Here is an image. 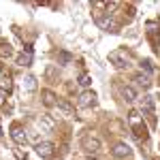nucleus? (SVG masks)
Here are the masks:
<instances>
[{"instance_id":"obj_1","label":"nucleus","mask_w":160,"mask_h":160,"mask_svg":"<svg viewBox=\"0 0 160 160\" xmlns=\"http://www.w3.org/2000/svg\"><path fill=\"white\" fill-rule=\"evenodd\" d=\"M94 19H96V24L98 28L102 30H107V32H118V24H115V19L111 17V15H102V13H94Z\"/></svg>"},{"instance_id":"obj_14","label":"nucleus","mask_w":160,"mask_h":160,"mask_svg":"<svg viewBox=\"0 0 160 160\" xmlns=\"http://www.w3.org/2000/svg\"><path fill=\"white\" fill-rule=\"evenodd\" d=\"M43 102H45L47 107H53L58 100H56V96H53V92H49V90H43Z\"/></svg>"},{"instance_id":"obj_25","label":"nucleus","mask_w":160,"mask_h":160,"mask_svg":"<svg viewBox=\"0 0 160 160\" xmlns=\"http://www.w3.org/2000/svg\"><path fill=\"white\" fill-rule=\"evenodd\" d=\"M0 77H2V75H0Z\"/></svg>"},{"instance_id":"obj_20","label":"nucleus","mask_w":160,"mask_h":160,"mask_svg":"<svg viewBox=\"0 0 160 160\" xmlns=\"http://www.w3.org/2000/svg\"><path fill=\"white\" fill-rule=\"evenodd\" d=\"M141 68H145V73H152V71H154V66H152V62H149V60H143V62H141Z\"/></svg>"},{"instance_id":"obj_4","label":"nucleus","mask_w":160,"mask_h":160,"mask_svg":"<svg viewBox=\"0 0 160 160\" xmlns=\"http://www.w3.org/2000/svg\"><path fill=\"white\" fill-rule=\"evenodd\" d=\"M34 152H37L41 158H51V156H53V143H49V141H41V143H37Z\"/></svg>"},{"instance_id":"obj_10","label":"nucleus","mask_w":160,"mask_h":160,"mask_svg":"<svg viewBox=\"0 0 160 160\" xmlns=\"http://www.w3.org/2000/svg\"><path fill=\"white\" fill-rule=\"evenodd\" d=\"M17 62H19V66H30V64H32V47H30V45L26 47V53H22Z\"/></svg>"},{"instance_id":"obj_18","label":"nucleus","mask_w":160,"mask_h":160,"mask_svg":"<svg viewBox=\"0 0 160 160\" xmlns=\"http://www.w3.org/2000/svg\"><path fill=\"white\" fill-rule=\"evenodd\" d=\"M24 88L32 92V90L37 88V79H34V77H26V79H24Z\"/></svg>"},{"instance_id":"obj_9","label":"nucleus","mask_w":160,"mask_h":160,"mask_svg":"<svg viewBox=\"0 0 160 160\" xmlns=\"http://www.w3.org/2000/svg\"><path fill=\"white\" fill-rule=\"evenodd\" d=\"M0 92H4V94L13 92V79H11V75H2V77H0Z\"/></svg>"},{"instance_id":"obj_15","label":"nucleus","mask_w":160,"mask_h":160,"mask_svg":"<svg viewBox=\"0 0 160 160\" xmlns=\"http://www.w3.org/2000/svg\"><path fill=\"white\" fill-rule=\"evenodd\" d=\"M122 96L128 100V102H132V100L137 98V92H135L130 86H124V88H122Z\"/></svg>"},{"instance_id":"obj_24","label":"nucleus","mask_w":160,"mask_h":160,"mask_svg":"<svg viewBox=\"0 0 160 160\" xmlns=\"http://www.w3.org/2000/svg\"><path fill=\"white\" fill-rule=\"evenodd\" d=\"M0 137H2V128H0Z\"/></svg>"},{"instance_id":"obj_19","label":"nucleus","mask_w":160,"mask_h":160,"mask_svg":"<svg viewBox=\"0 0 160 160\" xmlns=\"http://www.w3.org/2000/svg\"><path fill=\"white\" fill-rule=\"evenodd\" d=\"M79 83H81L83 88H86V86H90V83H92V77H90L88 73H83L81 77H79Z\"/></svg>"},{"instance_id":"obj_11","label":"nucleus","mask_w":160,"mask_h":160,"mask_svg":"<svg viewBox=\"0 0 160 160\" xmlns=\"http://www.w3.org/2000/svg\"><path fill=\"white\" fill-rule=\"evenodd\" d=\"M141 111L143 113H154V98L152 96H143L141 98Z\"/></svg>"},{"instance_id":"obj_22","label":"nucleus","mask_w":160,"mask_h":160,"mask_svg":"<svg viewBox=\"0 0 160 160\" xmlns=\"http://www.w3.org/2000/svg\"><path fill=\"white\" fill-rule=\"evenodd\" d=\"M15 156H17L19 160H28V156H26V154H22L19 149H15Z\"/></svg>"},{"instance_id":"obj_3","label":"nucleus","mask_w":160,"mask_h":160,"mask_svg":"<svg viewBox=\"0 0 160 160\" xmlns=\"http://www.w3.org/2000/svg\"><path fill=\"white\" fill-rule=\"evenodd\" d=\"M109 62H113V66H118V68H124V66H128V53L126 51H111L109 53Z\"/></svg>"},{"instance_id":"obj_16","label":"nucleus","mask_w":160,"mask_h":160,"mask_svg":"<svg viewBox=\"0 0 160 160\" xmlns=\"http://www.w3.org/2000/svg\"><path fill=\"white\" fill-rule=\"evenodd\" d=\"M56 105H58V107L64 111V115H73V107H71V105H68L64 98H58V102H56Z\"/></svg>"},{"instance_id":"obj_5","label":"nucleus","mask_w":160,"mask_h":160,"mask_svg":"<svg viewBox=\"0 0 160 160\" xmlns=\"http://www.w3.org/2000/svg\"><path fill=\"white\" fill-rule=\"evenodd\" d=\"M96 105V94L94 92H81L79 94V107H83V109H90V107H94Z\"/></svg>"},{"instance_id":"obj_8","label":"nucleus","mask_w":160,"mask_h":160,"mask_svg":"<svg viewBox=\"0 0 160 160\" xmlns=\"http://www.w3.org/2000/svg\"><path fill=\"white\" fill-rule=\"evenodd\" d=\"M38 126H41V130L51 132V130H53V126H56V122H53V118H51L49 113H43V115L38 118Z\"/></svg>"},{"instance_id":"obj_7","label":"nucleus","mask_w":160,"mask_h":160,"mask_svg":"<svg viewBox=\"0 0 160 160\" xmlns=\"http://www.w3.org/2000/svg\"><path fill=\"white\" fill-rule=\"evenodd\" d=\"M11 137H13V141L17 143V145H24L26 141H28V137H26V130L22 128V126H13V130H11Z\"/></svg>"},{"instance_id":"obj_21","label":"nucleus","mask_w":160,"mask_h":160,"mask_svg":"<svg viewBox=\"0 0 160 160\" xmlns=\"http://www.w3.org/2000/svg\"><path fill=\"white\" fill-rule=\"evenodd\" d=\"M60 62H71V53H66V51H60Z\"/></svg>"},{"instance_id":"obj_12","label":"nucleus","mask_w":160,"mask_h":160,"mask_svg":"<svg viewBox=\"0 0 160 160\" xmlns=\"http://www.w3.org/2000/svg\"><path fill=\"white\" fill-rule=\"evenodd\" d=\"M128 122H130L132 128H139V126L143 124V120H141V115H139L137 111H130V113H128Z\"/></svg>"},{"instance_id":"obj_17","label":"nucleus","mask_w":160,"mask_h":160,"mask_svg":"<svg viewBox=\"0 0 160 160\" xmlns=\"http://www.w3.org/2000/svg\"><path fill=\"white\" fill-rule=\"evenodd\" d=\"M135 81H137V83H139L141 88H149V86H152V81H149V77H148V75H137V77H135Z\"/></svg>"},{"instance_id":"obj_6","label":"nucleus","mask_w":160,"mask_h":160,"mask_svg":"<svg viewBox=\"0 0 160 160\" xmlns=\"http://www.w3.org/2000/svg\"><path fill=\"white\" fill-rule=\"evenodd\" d=\"M111 154H113V158L124 160V158H128V156L132 154V149H130V145H126V143H118L115 148L111 149Z\"/></svg>"},{"instance_id":"obj_13","label":"nucleus","mask_w":160,"mask_h":160,"mask_svg":"<svg viewBox=\"0 0 160 160\" xmlns=\"http://www.w3.org/2000/svg\"><path fill=\"white\" fill-rule=\"evenodd\" d=\"M13 56V47L9 43H2L0 45V60H7V58H11Z\"/></svg>"},{"instance_id":"obj_2","label":"nucleus","mask_w":160,"mask_h":160,"mask_svg":"<svg viewBox=\"0 0 160 160\" xmlns=\"http://www.w3.org/2000/svg\"><path fill=\"white\" fill-rule=\"evenodd\" d=\"M81 148L86 149L88 154H98L100 152V141L96 139V137H92V135H88V137H83V141H81Z\"/></svg>"},{"instance_id":"obj_23","label":"nucleus","mask_w":160,"mask_h":160,"mask_svg":"<svg viewBox=\"0 0 160 160\" xmlns=\"http://www.w3.org/2000/svg\"><path fill=\"white\" fill-rule=\"evenodd\" d=\"M4 102V92H0V105Z\"/></svg>"}]
</instances>
